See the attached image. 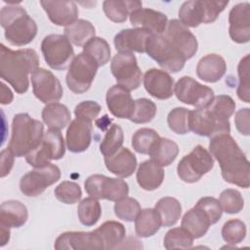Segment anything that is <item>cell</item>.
Returning <instances> with one entry per match:
<instances>
[{"label": "cell", "instance_id": "cell-9", "mask_svg": "<svg viewBox=\"0 0 250 250\" xmlns=\"http://www.w3.org/2000/svg\"><path fill=\"white\" fill-rule=\"evenodd\" d=\"M65 153L64 140L60 131L49 129L44 133L40 144L26 156V162L34 167H42L52 160H59Z\"/></svg>", "mask_w": 250, "mask_h": 250}, {"label": "cell", "instance_id": "cell-51", "mask_svg": "<svg viewBox=\"0 0 250 250\" xmlns=\"http://www.w3.org/2000/svg\"><path fill=\"white\" fill-rule=\"evenodd\" d=\"M195 207L199 208L206 214V216L209 218L211 222V225L216 224L222 217V207L220 205L219 200L216 199L215 197H201L195 204Z\"/></svg>", "mask_w": 250, "mask_h": 250}, {"label": "cell", "instance_id": "cell-6", "mask_svg": "<svg viewBox=\"0 0 250 250\" xmlns=\"http://www.w3.org/2000/svg\"><path fill=\"white\" fill-rule=\"evenodd\" d=\"M98 63L83 52L76 55L68 66L65 81L68 89L75 94L87 92L97 74Z\"/></svg>", "mask_w": 250, "mask_h": 250}, {"label": "cell", "instance_id": "cell-7", "mask_svg": "<svg viewBox=\"0 0 250 250\" xmlns=\"http://www.w3.org/2000/svg\"><path fill=\"white\" fill-rule=\"evenodd\" d=\"M214 167V158L211 153L198 145L187 155H185L177 166L180 179L186 183L198 182L203 175Z\"/></svg>", "mask_w": 250, "mask_h": 250}, {"label": "cell", "instance_id": "cell-54", "mask_svg": "<svg viewBox=\"0 0 250 250\" xmlns=\"http://www.w3.org/2000/svg\"><path fill=\"white\" fill-rule=\"evenodd\" d=\"M14 157L15 155L12 151L7 147L1 151V177H6L14 165Z\"/></svg>", "mask_w": 250, "mask_h": 250}, {"label": "cell", "instance_id": "cell-47", "mask_svg": "<svg viewBox=\"0 0 250 250\" xmlns=\"http://www.w3.org/2000/svg\"><path fill=\"white\" fill-rule=\"evenodd\" d=\"M141 212L140 203L133 197H124L114 204V214L117 218L126 221L133 222Z\"/></svg>", "mask_w": 250, "mask_h": 250}, {"label": "cell", "instance_id": "cell-21", "mask_svg": "<svg viewBox=\"0 0 250 250\" xmlns=\"http://www.w3.org/2000/svg\"><path fill=\"white\" fill-rule=\"evenodd\" d=\"M151 35V32L144 28H127L119 31L113 42L118 53H146V41Z\"/></svg>", "mask_w": 250, "mask_h": 250}, {"label": "cell", "instance_id": "cell-3", "mask_svg": "<svg viewBox=\"0 0 250 250\" xmlns=\"http://www.w3.org/2000/svg\"><path fill=\"white\" fill-rule=\"evenodd\" d=\"M0 23L5 30L6 40L15 46L29 44L37 34L34 20L17 4H9L1 9Z\"/></svg>", "mask_w": 250, "mask_h": 250}, {"label": "cell", "instance_id": "cell-23", "mask_svg": "<svg viewBox=\"0 0 250 250\" xmlns=\"http://www.w3.org/2000/svg\"><path fill=\"white\" fill-rule=\"evenodd\" d=\"M40 4L50 21L56 25L67 26L77 20L79 12L76 3L73 1L42 0Z\"/></svg>", "mask_w": 250, "mask_h": 250}, {"label": "cell", "instance_id": "cell-13", "mask_svg": "<svg viewBox=\"0 0 250 250\" xmlns=\"http://www.w3.org/2000/svg\"><path fill=\"white\" fill-rule=\"evenodd\" d=\"M189 128L194 134L209 138L230 132L229 119L218 116L207 106L190 110Z\"/></svg>", "mask_w": 250, "mask_h": 250}, {"label": "cell", "instance_id": "cell-49", "mask_svg": "<svg viewBox=\"0 0 250 250\" xmlns=\"http://www.w3.org/2000/svg\"><path fill=\"white\" fill-rule=\"evenodd\" d=\"M237 72L239 77L237 96L238 98L245 102H250V76H249V55L242 58L237 66Z\"/></svg>", "mask_w": 250, "mask_h": 250}, {"label": "cell", "instance_id": "cell-34", "mask_svg": "<svg viewBox=\"0 0 250 250\" xmlns=\"http://www.w3.org/2000/svg\"><path fill=\"white\" fill-rule=\"evenodd\" d=\"M96 29L94 25L86 20H76L74 22L64 27V36L70 43L77 47H83L89 40L95 37Z\"/></svg>", "mask_w": 250, "mask_h": 250}, {"label": "cell", "instance_id": "cell-55", "mask_svg": "<svg viewBox=\"0 0 250 250\" xmlns=\"http://www.w3.org/2000/svg\"><path fill=\"white\" fill-rule=\"evenodd\" d=\"M13 101V93L11 90L6 87L4 83H1V94H0V103L2 104H8Z\"/></svg>", "mask_w": 250, "mask_h": 250}, {"label": "cell", "instance_id": "cell-10", "mask_svg": "<svg viewBox=\"0 0 250 250\" xmlns=\"http://www.w3.org/2000/svg\"><path fill=\"white\" fill-rule=\"evenodd\" d=\"M41 52L48 65L56 70H64L75 57L71 43L62 34H50L44 37Z\"/></svg>", "mask_w": 250, "mask_h": 250}, {"label": "cell", "instance_id": "cell-12", "mask_svg": "<svg viewBox=\"0 0 250 250\" xmlns=\"http://www.w3.org/2000/svg\"><path fill=\"white\" fill-rule=\"evenodd\" d=\"M110 70L117 85L129 92L142 83V71L133 53H117L111 60Z\"/></svg>", "mask_w": 250, "mask_h": 250}, {"label": "cell", "instance_id": "cell-56", "mask_svg": "<svg viewBox=\"0 0 250 250\" xmlns=\"http://www.w3.org/2000/svg\"><path fill=\"white\" fill-rule=\"evenodd\" d=\"M1 229V243L0 245L3 247L5 244L8 243L10 239V229L6 228L4 226H0Z\"/></svg>", "mask_w": 250, "mask_h": 250}, {"label": "cell", "instance_id": "cell-11", "mask_svg": "<svg viewBox=\"0 0 250 250\" xmlns=\"http://www.w3.org/2000/svg\"><path fill=\"white\" fill-rule=\"evenodd\" d=\"M84 188L91 197L98 200L107 199L116 202L129 193V187L125 181L100 174L89 176L84 183Z\"/></svg>", "mask_w": 250, "mask_h": 250}, {"label": "cell", "instance_id": "cell-46", "mask_svg": "<svg viewBox=\"0 0 250 250\" xmlns=\"http://www.w3.org/2000/svg\"><path fill=\"white\" fill-rule=\"evenodd\" d=\"M222 210L228 214L239 213L244 206V200L241 193L233 188L223 190L219 198Z\"/></svg>", "mask_w": 250, "mask_h": 250}, {"label": "cell", "instance_id": "cell-26", "mask_svg": "<svg viewBox=\"0 0 250 250\" xmlns=\"http://www.w3.org/2000/svg\"><path fill=\"white\" fill-rule=\"evenodd\" d=\"M106 169L112 174L120 177H130L136 170L137 158L127 147H121L114 154L104 157Z\"/></svg>", "mask_w": 250, "mask_h": 250}, {"label": "cell", "instance_id": "cell-1", "mask_svg": "<svg viewBox=\"0 0 250 250\" xmlns=\"http://www.w3.org/2000/svg\"><path fill=\"white\" fill-rule=\"evenodd\" d=\"M209 150L219 162L222 176L226 182L243 188H249V161L229 134H219L210 138Z\"/></svg>", "mask_w": 250, "mask_h": 250}, {"label": "cell", "instance_id": "cell-43", "mask_svg": "<svg viewBox=\"0 0 250 250\" xmlns=\"http://www.w3.org/2000/svg\"><path fill=\"white\" fill-rule=\"evenodd\" d=\"M156 111V104L152 101L146 98L138 99L135 101L134 110L129 120L137 124L147 123L154 118Z\"/></svg>", "mask_w": 250, "mask_h": 250}, {"label": "cell", "instance_id": "cell-28", "mask_svg": "<svg viewBox=\"0 0 250 250\" xmlns=\"http://www.w3.org/2000/svg\"><path fill=\"white\" fill-rule=\"evenodd\" d=\"M28 218L27 208L18 200H8L0 207V226L6 228H21Z\"/></svg>", "mask_w": 250, "mask_h": 250}, {"label": "cell", "instance_id": "cell-17", "mask_svg": "<svg viewBox=\"0 0 250 250\" xmlns=\"http://www.w3.org/2000/svg\"><path fill=\"white\" fill-rule=\"evenodd\" d=\"M34 96L44 104L58 103L63 94L60 80L45 68H37L30 74Z\"/></svg>", "mask_w": 250, "mask_h": 250}, {"label": "cell", "instance_id": "cell-31", "mask_svg": "<svg viewBox=\"0 0 250 250\" xmlns=\"http://www.w3.org/2000/svg\"><path fill=\"white\" fill-rule=\"evenodd\" d=\"M43 122L51 130L61 131L70 121V111L68 108L60 103L47 104L41 113Z\"/></svg>", "mask_w": 250, "mask_h": 250}, {"label": "cell", "instance_id": "cell-45", "mask_svg": "<svg viewBox=\"0 0 250 250\" xmlns=\"http://www.w3.org/2000/svg\"><path fill=\"white\" fill-rule=\"evenodd\" d=\"M245 236L246 226L238 219H232L226 222L222 228V237L228 244H238L242 242Z\"/></svg>", "mask_w": 250, "mask_h": 250}, {"label": "cell", "instance_id": "cell-5", "mask_svg": "<svg viewBox=\"0 0 250 250\" xmlns=\"http://www.w3.org/2000/svg\"><path fill=\"white\" fill-rule=\"evenodd\" d=\"M228 4L229 1H186L179 10L180 21L188 27H197L200 23H211L217 20Z\"/></svg>", "mask_w": 250, "mask_h": 250}, {"label": "cell", "instance_id": "cell-4", "mask_svg": "<svg viewBox=\"0 0 250 250\" xmlns=\"http://www.w3.org/2000/svg\"><path fill=\"white\" fill-rule=\"evenodd\" d=\"M43 124L27 113H18L13 118L12 136L8 148L16 157L26 156L41 142Z\"/></svg>", "mask_w": 250, "mask_h": 250}, {"label": "cell", "instance_id": "cell-42", "mask_svg": "<svg viewBox=\"0 0 250 250\" xmlns=\"http://www.w3.org/2000/svg\"><path fill=\"white\" fill-rule=\"evenodd\" d=\"M159 138V135L153 129L141 128L132 137V146L139 153L148 154Z\"/></svg>", "mask_w": 250, "mask_h": 250}, {"label": "cell", "instance_id": "cell-27", "mask_svg": "<svg viewBox=\"0 0 250 250\" xmlns=\"http://www.w3.org/2000/svg\"><path fill=\"white\" fill-rule=\"evenodd\" d=\"M227 63L217 54H208L201 58L196 66L197 76L208 83L219 81L226 73Z\"/></svg>", "mask_w": 250, "mask_h": 250}, {"label": "cell", "instance_id": "cell-37", "mask_svg": "<svg viewBox=\"0 0 250 250\" xmlns=\"http://www.w3.org/2000/svg\"><path fill=\"white\" fill-rule=\"evenodd\" d=\"M154 209L159 214L161 224L164 227L174 226L180 219L182 214V205L178 199L165 196L160 198L155 204Z\"/></svg>", "mask_w": 250, "mask_h": 250}, {"label": "cell", "instance_id": "cell-2", "mask_svg": "<svg viewBox=\"0 0 250 250\" xmlns=\"http://www.w3.org/2000/svg\"><path fill=\"white\" fill-rule=\"evenodd\" d=\"M39 66V58L33 49L11 50L4 44L0 47V76L18 94L28 90L29 74Z\"/></svg>", "mask_w": 250, "mask_h": 250}, {"label": "cell", "instance_id": "cell-39", "mask_svg": "<svg viewBox=\"0 0 250 250\" xmlns=\"http://www.w3.org/2000/svg\"><path fill=\"white\" fill-rule=\"evenodd\" d=\"M83 53L90 56L100 66L106 64L110 59V47L108 43L101 37H94L83 47Z\"/></svg>", "mask_w": 250, "mask_h": 250}, {"label": "cell", "instance_id": "cell-33", "mask_svg": "<svg viewBox=\"0 0 250 250\" xmlns=\"http://www.w3.org/2000/svg\"><path fill=\"white\" fill-rule=\"evenodd\" d=\"M162 224L159 214L153 208L141 210L135 219V230L140 237L152 236L159 230Z\"/></svg>", "mask_w": 250, "mask_h": 250}, {"label": "cell", "instance_id": "cell-14", "mask_svg": "<svg viewBox=\"0 0 250 250\" xmlns=\"http://www.w3.org/2000/svg\"><path fill=\"white\" fill-rule=\"evenodd\" d=\"M61 179V170L57 165L49 163L37 167L24 174L20 181V189L26 196H37L48 187Z\"/></svg>", "mask_w": 250, "mask_h": 250}, {"label": "cell", "instance_id": "cell-48", "mask_svg": "<svg viewBox=\"0 0 250 250\" xmlns=\"http://www.w3.org/2000/svg\"><path fill=\"white\" fill-rule=\"evenodd\" d=\"M54 193L57 199L61 202L74 204L80 200L82 190L78 184L70 181H63L55 188Z\"/></svg>", "mask_w": 250, "mask_h": 250}, {"label": "cell", "instance_id": "cell-15", "mask_svg": "<svg viewBox=\"0 0 250 250\" xmlns=\"http://www.w3.org/2000/svg\"><path fill=\"white\" fill-rule=\"evenodd\" d=\"M177 99L196 108L205 107L214 98V91L189 76L181 77L174 86Z\"/></svg>", "mask_w": 250, "mask_h": 250}, {"label": "cell", "instance_id": "cell-52", "mask_svg": "<svg viewBox=\"0 0 250 250\" xmlns=\"http://www.w3.org/2000/svg\"><path fill=\"white\" fill-rule=\"evenodd\" d=\"M101 109V105L97 102L84 101L75 106L74 114L76 118L92 122L98 117Z\"/></svg>", "mask_w": 250, "mask_h": 250}, {"label": "cell", "instance_id": "cell-16", "mask_svg": "<svg viewBox=\"0 0 250 250\" xmlns=\"http://www.w3.org/2000/svg\"><path fill=\"white\" fill-rule=\"evenodd\" d=\"M162 35L181 53L186 61L191 59L197 52L198 43L196 37L180 20L174 19L169 21Z\"/></svg>", "mask_w": 250, "mask_h": 250}, {"label": "cell", "instance_id": "cell-32", "mask_svg": "<svg viewBox=\"0 0 250 250\" xmlns=\"http://www.w3.org/2000/svg\"><path fill=\"white\" fill-rule=\"evenodd\" d=\"M181 226L187 229L193 238H200L208 231L211 222L202 210L194 206L184 215Z\"/></svg>", "mask_w": 250, "mask_h": 250}, {"label": "cell", "instance_id": "cell-44", "mask_svg": "<svg viewBox=\"0 0 250 250\" xmlns=\"http://www.w3.org/2000/svg\"><path fill=\"white\" fill-rule=\"evenodd\" d=\"M189 116L190 110L185 107L173 108L167 116V123L169 128L174 133L179 135L188 134L190 131Z\"/></svg>", "mask_w": 250, "mask_h": 250}, {"label": "cell", "instance_id": "cell-30", "mask_svg": "<svg viewBox=\"0 0 250 250\" xmlns=\"http://www.w3.org/2000/svg\"><path fill=\"white\" fill-rule=\"evenodd\" d=\"M142 1L132 0H105L103 10L107 19L113 22H124L130 14L142 8Z\"/></svg>", "mask_w": 250, "mask_h": 250}, {"label": "cell", "instance_id": "cell-8", "mask_svg": "<svg viewBox=\"0 0 250 250\" xmlns=\"http://www.w3.org/2000/svg\"><path fill=\"white\" fill-rule=\"evenodd\" d=\"M146 53L166 72L176 73L183 69L186 62V59L163 37L162 34H152L147 39Z\"/></svg>", "mask_w": 250, "mask_h": 250}, {"label": "cell", "instance_id": "cell-25", "mask_svg": "<svg viewBox=\"0 0 250 250\" xmlns=\"http://www.w3.org/2000/svg\"><path fill=\"white\" fill-rule=\"evenodd\" d=\"M105 102L109 111L115 117L126 119L131 117L134 110L135 101H133L128 90L119 85L110 87L106 92Z\"/></svg>", "mask_w": 250, "mask_h": 250}, {"label": "cell", "instance_id": "cell-50", "mask_svg": "<svg viewBox=\"0 0 250 250\" xmlns=\"http://www.w3.org/2000/svg\"><path fill=\"white\" fill-rule=\"evenodd\" d=\"M206 106L220 117L229 119L234 113L236 104L231 97L228 95H219L214 96L213 100Z\"/></svg>", "mask_w": 250, "mask_h": 250}, {"label": "cell", "instance_id": "cell-20", "mask_svg": "<svg viewBox=\"0 0 250 250\" xmlns=\"http://www.w3.org/2000/svg\"><path fill=\"white\" fill-rule=\"evenodd\" d=\"M144 86L151 97L158 100H167L174 95V79L161 69L146 70L144 75Z\"/></svg>", "mask_w": 250, "mask_h": 250}, {"label": "cell", "instance_id": "cell-18", "mask_svg": "<svg viewBox=\"0 0 250 250\" xmlns=\"http://www.w3.org/2000/svg\"><path fill=\"white\" fill-rule=\"evenodd\" d=\"M54 247L57 250L104 249V243L96 229L93 231L63 232L56 239Z\"/></svg>", "mask_w": 250, "mask_h": 250}, {"label": "cell", "instance_id": "cell-40", "mask_svg": "<svg viewBox=\"0 0 250 250\" xmlns=\"http://www.w3.org/2000/svg\"><path fill=\"white\" fill-rule=\"evenodd\" d=\"M124 141V134L122 128L118 124H112L106 131L102 143L100 144V150L102 154L110 156L122 147Z\"/></svg>", "mask_w": 250, "mask_h": 250}, {"label": "cell", "instance_id": "cell-22", "mask_svg": "<svg viewBox=\"0 0 250 250\" xmlns=\"http://www.w3.org/2000/svg\"><path fill=\"white\" fill-rule=\"evenodd\" d=\"M92 122L75 118L66 130L65 142L67 148L74 153L85 151L92 141Z\"/></svg>", "mask_w": 250, "mask_h": 250}, {"label": "cell", "instance_id": "cell-19", "mask_svg": "<svg viewBox=\"0 0 250 250\" xmlns=\"http://www.w3.org/2000/svg\"><path fill=\"white\" fill-rule=\"evenodd\" d=\"M229 33L232 41L243 44L250 40V4L238 3L229 14Z\"/></svg>", "mask_w": 250, "mask_h": 250}, {"label": "cell", "instance_id": "cell-53", "mask_svg": "<svg viewBox=\"0 0 250 250\" xmlns=\"http://www.w3.org/2000/svg\"><path fill=\"white\" fill-rule=\"evenodd\" d=\"M249 117H250V110L248 107L241 108L235 113V117H234L235 127L238 130V132L244 136H248L250 133Z\"/></svg>", "mask_w": 250, "mask_h": 250}, {"label": "cell", "instance_id": "cell-35", "mask_svg": "<svg viewBox=\"0 0 250 250\" xmlns=\"http://www.w3.org/2000/svg\"><path fill=\"white\" fill-rule=\"evenodd\" d=\"M178 153L179 146L174 141L167 138H159L148 154L151 160L163 167L170 165L176 159Z\"/></svg>", "mask_w": 250, "mask_h": 250}, {"label": "cell", "instance_id": "cell-38", "mask_svg": "<svg viewBox=\"0 0 250 250\" xmlns=\"http://www.w3.org/2000/svg\"><path fill=\"white\" fill-rule=\"evenodd\" d=\"M77 215L80 223L86 227H92L98 223L102 215V207L98 199L94 197L84 198L77 207Z\"/></svg>", "mask_w": 250, "mask_h": 250}, {"label": "cell", "instance_id": "cell-29", "mask_svg": "<svg viewBox=\"0 0 250 250\" xmlns=\"http://www.w3.org/2000/svg\"><path fill=\"white\" fill-rule=\"evenodd\" d=\"M164 180V170L162 166L153 160L142 162L137 171V182L146 190L158 188Z\"/></svg>", "mask_w": 250, "mask_h": 250}, {"label": "cell", "instance_id": "cell-36", "mask_svg": "<svg viewBox=\"0 0 250 250\" xmlns=\"http://www.w3.org/2000/svg\"><path fill=\"white\" fill-rule=\"evenodd\" d=\"M96 231L100 235L104 249H114L123 242L126 234L125 227L115 221H106Z\"/></svg>", "mask_w": 250, "mask_h": 250}, {"label": "cell", "instance_id": "cell-24", "mask_svg": "<svg viewBox=\"0 0 250 250\" xmlns=\"http://www.w3.org/2000/svg\"><path fill=\"white\" fill-rule=\"evenodd\" d=\"M129 17L132 25L148 30L152 34L161 35L168 23L165 14L148 8H140L132 12Z\"/></svg>", "mask_w": 250, "mask_h": 250}, {"label": "cell", "instance_id": "cell-41", "mask_svg": "<svg viewBox=\"0 0 250 250\" xmlns=\"http://www.w3.org/2000/svg\"><path fill=\"white\" fill-rule=\"evenodd\" d=\"M193 237L184 228H174L169 229L163 240V245L167 250L189 249L193 244Z\"/></svg>", "mask_w": 250, "mask_h": 250}]
</instances>
